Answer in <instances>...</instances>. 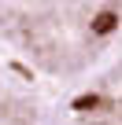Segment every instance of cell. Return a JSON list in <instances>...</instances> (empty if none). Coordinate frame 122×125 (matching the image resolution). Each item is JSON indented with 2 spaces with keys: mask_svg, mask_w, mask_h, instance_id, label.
Instances as JSON below:
<instances>
[{
  "mask_svg": "<svg viewBox=\"0 0 122 125\" xmlns=\"http://www.w3.org/2000/svg\"><path fill=\"white\" fill-rule=\"evenodd\" d=\"M67 118L74 125H122V48L67 96Z\"/></svg>",
  "mask_w": 122,
  "mask_h": 125,
  "instance_id": "cell-1",
  "label": "cell"
}]
</instances>
